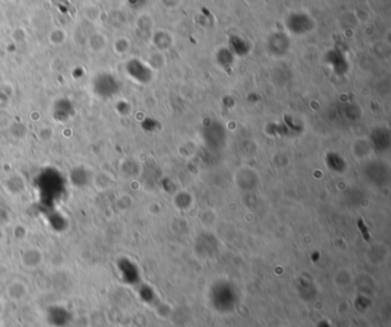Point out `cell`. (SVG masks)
<instances>
[{"label":"cell","instance_id":"obj_2","mask_svg":"<svg viewBox=\"0 0 391 327\" xmlns=\"http://www.w3.org/2000/svg\"><path fill=\"white\" fill-rule=\"evenodd\" d=\"M112 184V177L110 175H108V172L100 171L97 172L94 175L93 178V185L99 192H105L111 187Z\"/></svg>","mask_w":391,"mask_h":327},{"label":"cell","instance_id":"obj_1","mask_svg":"<svg viewBox=\"0 0 391 327\" xmlns=\"http://www.w3.org/2000/svg\"><path fill=\"white\" fill-rule=\"evenodd\" d=\"M288 29L296 35L309 33L313 28V21L309 15L304 13H296L288 16L287 20Z\"/></svg>","mask_w":391,"mask_h":327},{"label":"cell","instance_id":"obj_3","mask_svg":"<svg viewBox=\"0 0 391 327\" xmlns=\"http://www.w3.org/2000/svg\"><path fill=\"white\" fill-rule=\"evenodd\" d=\"M37 136L43 142H49L54 137V130L52 129V126H43L37 131Z\"/></svg>","mask_w":391,"mask_h":327}]
</instances>
